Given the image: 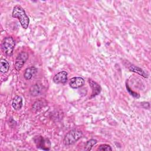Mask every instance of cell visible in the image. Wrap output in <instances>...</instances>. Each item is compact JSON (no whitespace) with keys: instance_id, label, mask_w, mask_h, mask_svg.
Instances as JSON below:
<instances>
[{"instance_id":"cell-1","label":"cell","mask_w":151,"mask_h":151,"mask_svg":"<svg viewBox=\"0 0 151 151\" xmlns=\"http://www.w3.org/2000/svg\"><path fill=\"white\" fill-rule=\"evenodd\" d=\"M12 17L14 18H18L22 27L26 29L28 28L29 24V19L24 9L19 5H15L12 12Z\"/></svg>"},{"instance_id":"cell-2","label":"cell","mask_w":151,"mask_h":151,"mask_svg":"<svg viewBox=\"0 0 151 151\" xmlns=\"http://www.w3.org/2000/svg\"><path fill=\"white\" fill-rule=\"evenodd\" d=\"M83 136V133L81 130L74 129L70 130L64 136L63 143L66 146H70L76 143Z\"/></svg>"},{"instance_id":"cell-3","label":"cell","mask_w":151,"mask_h":151,"mask_svg":"<svg viewBox=\"0 0 151 151\" xmlns=\"http://www.w3.org/2000/svg\"><path fill=\"white\" fill-rule=\"evenodd\" d=\"M15 45V41L12 37L8 36L5 37L1 45L2 51L6 55L11 56L14 51Z\"/></svg>"},{"instance_id":"cell-4","label":"cell","mask_w":151,"mask_h":151,"mask_svg":"<svg viewBox=\"0 0 151 151\" xmlns=\"http://www.w3.org/2000/svg\"><path fill=\"white\" fill-rule=\"evenodd\" d=\"M34 143L37 148L43 150H49L51 147V143L48 139L41 136H36L34 138Z\"/></svg>"},{"instance_id":"cell-5","label":"cell","mask_w":151,"mask_h":151,"mask_svg":"<svg viewBox=\"0 0 151 151\" xmlns=\"http://www.w3.org/2000/svg\"><path fill=\"white\" fill-rule=\"evenodd\" d=\"M28 58V54L25 51H21L17 55L15 62V68L17 71L21 70Z\"/></svg>"},{"instance_id":"cell-6","label":"cell","mask_w":151,"mask_h":151,"mask_svg":"<svg viewBox=\"0 0 151 151\" xmlns=\"http://www.w3.org/2000/svg\"><path fill=\"white\" fill-rule=\"evenodd\" d=\"M85 83L84 79L81 77H74L70 79L69 85L72 88H79L84 86Z\"/></svg>"},{"instance_id":"cell-7","label":"cell","mask_w":151,"mask_h":151,"mask_svg":"<svg viewBox=\"0 0 151 151\" xmlns=\"http://www.w3.org/2000/svg\"><path fill=\"white\" fill-rule=\"evenodd\" d=\"M67 73L62 71L57 73L53 77V81L55 84H64L67 81Z\"/></svg>"},{"instance_id":"cell-8","label":"cell","mask_w":151,"mask_h":151,"mask_svg":"<svg viewBox=\"0 0 151 151\" xmlns=\"http://www.w3.org/2000/svg\"><path fill=\"white\" fill-rule=\"evenodd\" d=\"M88 83L89 84L92 89V93H91V98L94 97L95 96H96L97 95L99 94L101 91V86L96 81L89 79L88 80Z\"/></svg>"},{"instance_id":"cell-9","label":"cell","mask_w":151,"mask_h":151,"mask_svg":"<svg viewBox=\"0 0 151 151\" xmlns=\"http://www.w3.org/2000/svg\"><path fill=\"white\" fill-rule=\"evenodd\" d=\"M128 69L132 71V72H134L138 74H139L140 76L145 77V78H148L149 77V74L146 72L145 70H143L142 68H141L140 67L136 66L135 65L133 64H130L129 67H128Z\"/></svg>"},{"instance_id":"cell-10","label":"cell","mask_w":151,"mask_h":151,"mask_svg":"<svg viewBox=\"0 0 151 151\" xmlns=\"http://www.w3.org/2000/svg\"><path fill=\"white\" fill-rule=\"evenodd\" d=\"M37 68L34 66H31L28 68H27L25 70L24 77L26 80H31L37 73Z\"/></svg>"},{"instance_id":"cell-11","label":"cell","mask_w":151,"mask_h":151,"mask_svg":"<svg viewBox=\"0 0 151 151\" xmlns=\"http://www.w3.org/2000/svg\"><path fill=\"white\" fill-rule=\"evenodd\" d=\"M22 98L19 96H16L14 97L12 102V106L15 110H20L22 107Z\"/></svg>"},{"instance_id":"cell-12","label":"cell","mask_w":151,"mask_h":151,"mask_svg":"<svg viewBox=\"0 0 151 151\" xmlns=\"http://www.w3.org/2000/svg\"><path fill=\"white\" fill-rule=\"evenodd\" d=\"M42 88L38 84H35L31 86L29 89V93L32 96H37L40 95L41 93Z\"/></svg>"},{"instance_id":"cell-13","label":"cell","mask_w":151,"mask_h":151,"mask_svg":"<svg viewBox=\"0 0 151 151\" xmlns=\"http://www.w3.org/2000/svg\"><path fill=\"white\" fill-rule=\"evenodd\" d=\"M9 64L8 62L5 60L2 59L0 62V71L2 73H5L9 71Z\"/></svg>"},{"instance_id":"cell-14","label":"cell","mask_w":151,"mask_h":151,"mask_svg":"<svg viewBox=\"0 0 151 151\" xmlns=\"http://www.w3.org/2000/svg\"><path fill=\"white\" fill-rule=\"evenodd\" d=\"M97 143V140L94 139H91L88 140L84 146V150H91L93 146H94Z\"/></svg>"},{"instance_id":"cell-15","label":"cell","mask_w":151,"mask_h":151,"mask_svg":"<svg viewBox=\"0 0 151 151\" xmlns=\"http://www.w3.org/2000/svg\"><path fill=\"white\" fill-rule=\"evenodd\" d=\"M126 87L127 91H128V93H129L132 96H133V97H134V98H136V99H138V98L140 97V95H139L137 93H136V92L133 91V90L130 88V87H129V86L127 83L126 84Z\"/></svg>"},{"instance_id":"cell-16","label":"cell","mask_w":151,"mask_h":151,"mask_svg":"<svg viewBox=\"0 0 151 151\" xmlns=\"http://www.w3.org/2000/svg\"><path fill=\"white\" fill-rule=\"evenodd\" d=\"M98 150H106V151H111L112 150V148L111 147L107 144H103L99 146V147H98Z\"/></svg>"}]
</instances>
